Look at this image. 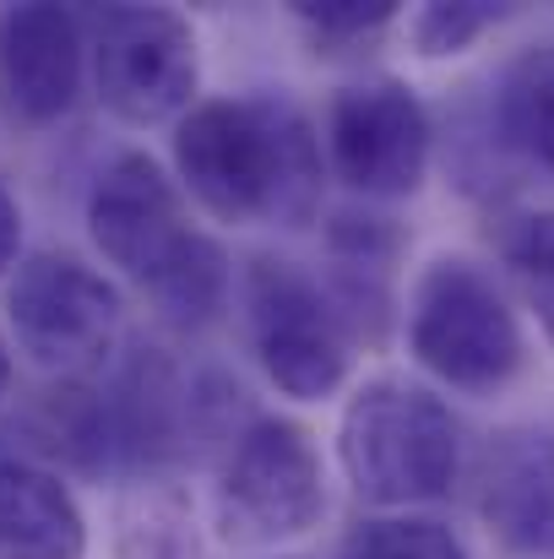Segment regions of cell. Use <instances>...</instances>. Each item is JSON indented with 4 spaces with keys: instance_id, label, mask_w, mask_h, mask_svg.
<instances>
[{
    "instance_id": "obj_1",
    "label": "cell",
    "mask_w": 554,
    "mask_h": 559,
    "mask_svg": "<svg viewBox=\"0 0 554 559\" xmlns=\"http://www.w3.org/2000/svg\"><path fill=\"white\" fill-rule=\"evenodd\" d=\"M190 195L223 223L305 228L321 206V147L288 98H212L175 131Z\"/></svg>"
},
{
    "instance_id": "obj_2",
    "label": "cell",
    "mask_w": 554,
    "mask_h": 559,
    "mask_svg": "<svg viewBox=\"0 0 554 559\" xmlns=\"http://www.w3.org/2000/svg\"><path fill=\"white\" fill-rule=\"evenodd\" d=\"M87 228L104 261L120 266L164 321L201 326L223 310L228 261L201 228H190L175 180L148 153H120L93 180Z\"/></svg>"
},
{
    "instance_id": "obj_3",
    "label": "cell",
    "mask_w": 554,
    "mask_h": 559,
    "mask_svg": "<svg viewBox=\"0 0 554 559\" xmlns=\"http://www.w3.org/2000/svg\"><path fill=\"white\" fill-rule=\"evenodd\" d=\"M338 456L365 506H424L440 500L457 478V418L435 391L402 374H380L349 396Z\"/></svg>"
},
{
    "instance_id": "obj_4",
    "label": "cell",
    "mask_w": 554,
    "mask_h": 559,
    "mask_svg": "<svg viewBox=\"0 0 554 559\" xmlns=\"http://www.w3.org/2000/svg\"><path fill=\"white\" fill-rule=\"evenodd\" d=\"M408 348L424 370L457 391H500L522 370V326L495 277L462 255H440L419 272L408 305Z\"/></svg>"
},
{
    "instance_id": "obj_5",
    "label": "cell",
    "mask_w": 554,
    "mask_h": 559,
    "mask_svg": "<svg viewBox=\"0 0 554 559\" xmlns=\"http://www.w3.org/2000/svg\"><path fill=\"white\" fill-rule=\"evenodd\" d=\"M327 511V478L321 456L305 424L294 418H256L223 473H217V538L234 549H267L283 538H299Z\"/></svg>"
},
{
    "instance_id": "obj_6",
    "label": "cell",
    "mask_w": 554,
    "mask_h": 559,
    "mask_svg": "<svg viewBox=\"0 0 554 559\" xmlns=\"http://www.w3.org/2000/svg\"><path fill=\"white\" fill-rule=\"evenodd\" d=\"M245 326H250V348H256L261 370L283 396L321 402L349 380L354 348H349L343 310L294 261H278V255L250 261Z\"/></svg>"
},
{
    "instance_id": "obj_7",
    "label": "cell",
    "mask_w": 554,
    "mask_h": 559,
    "mask_svg": "<svg viewBox=\"0 0 554 559\" xmlns=\"http://www.w3.org/2000/svg\"><path fill=\"white\" fill-rule=\"evenodd\" d=\"M120 288L76 255L38 250L5 288V326L38 370L76 380L109 359L120 337Z\"/></svg>"
},
{
    "instance_id": "obj_8",
    "label": "cell",
    "mask_w": 554,
    "mask_h": 559,
    "mask_svg": "<svg viewBox=\"0 0 554 559\" xmlns=\"http://www.w3.org/2000/svg\"><path fill=\"white\" fill-rule=\"evenodd\" d=\"M196 33L169 5H120L98 22L93 82L126 126H164L196 109Z\"/></svg>"
},
{
    "instance_id": "obj_9",
    "label": "cell",
    "mask_w": 554,
    "mask_h": 559,
    "mask_svg": "<svg viewBox=\"0 0 554 559\" xmlns=\"http://www.w3.org/2000/svg\"><path fill=\"white\" fill-rule=\"evenodd\" d=\"M327 158L359 195H413L429 169V115L413 87L391 76L343 87L327 109Z\"/></svg>"
},
{
    "instance_id": "obj_10",
    "label": "cell",
    "mask_w": 554,
    "mask_h": 559,
    "mask_svg": "<svg viewBox=\"0 0 554 559\" xmlns=\"http://www.w3.org/2000/svg\"><path fill=\"white\" fill-rule=\"evenodd\" d=\"M82 93V27L60 5H11L0 11V109L44 131L71 115Z\"/></svg>"
},
{
    "instance_id": "obj_11",
    "label": "cell",
    "mask_w": 554,
    "mask_h": 559,
    "mask_svg": "<svg viewBox=\"0 0 554 559\" xmlns=\"http://www.w3.org/2000/svg\"><path fill=\"white\" fill-rule=\"evenodd\" d=\"M473 506L484 527L528 559H554V435L500 429L479 456Z\"/></svg>"
},
{
    "instance_id": "obj_12",
    "label": "cell",
    "mask_w": 554,
    "mask_h": 559,
    "mask_svg": "<svg viewBox=\"0 0 554 559\" xmlns=\"http://www.w3.org/2000/svg\"><path fill=\"white\" fill-rule=\"evenodd\" d=\"M0 559H87L76 495L27 456H0Z\"/></svg>"
},
{
    "instance_id": "obj_13",
    "label": "cell",
    "mask_w": 554,
    "mask_h": 559,
    "mask_svg": "<svg viewBox=\"0 0 554 559\" xmlns=\"http://www.w3.org/2000/svg\"><path fill=\"white\" fill-rule=\"evenodd\" d=\"M495 120L517 153L554 169V44H533L506 66L495 93Z\"/></svg>"
},
{
    "instance_id": "obj_14",
    "label": "cell",
    "mask_w": 554,
    "mask_h": 559,
    "mask_svg": "<svg viewBox=\"0 0 554 559\" xmlns=\"http://www.w3.org/2000/svg\"><path fill=\"white\" fill-rule=\"evenodd\" d=\"M500 255L528 299V310L539 316L544 337L554 343V206L544 212H522L500 228Z\"/></svg>"
},
{
    "instance_id": "obj_15",
    "label": "cell",
    "mask_w": 554,
    "mask_h": 559,
    "mask_svg": "<svg viewBox=\"0 0 554 559\" xmlns=\"http://www.w3.org/2000/svg\"><path fill=\"white\" fill-rule=\"evenodd\" d=\"M343 559H468L451 527L429 516H375L359 522L343 544Z\"/></svg>"
},
{
    "instance_id": "obj_16",
    "label": "cell",
    "mask_w": 554,
    "mask_h": 559,
    "mask_svg": "<svg viewBox=\"0 0 554 559\" xmlns=\"http://www.w3.org/2000/svg\"><path fill=\"white\" fill-rule=\"evenodd\" d=\"M120 555L126 559H196L190 516L175 495H148L126 511L120 527Z\"/></svg>"
},
{
    "instance_id": "obj_17",
    "label": "cell",
    "mask_w": 554,
    "mask_h": 559,
    "mask_svg": "<svg viewBox=\"0 0 554 559\" xmlns=\"http://www.w3.org/2000/svg\"><path fill=\"white\" fill-rule=\"evenodd\" d=\"M294 16L321 49H349V44L375 38L380 27H391L397 5L391 0H299Z\"/></svg>"
},
{
    "instance_id": "obj_18",
    "label": "cell",
    "mask_w": 554,
    "mask_h": 559,
    "mask_svg": "<svg viewBox=\"0 0 554 559\" xmlns=\"http://www.w3.org/2000/svg\"><path fill=\"white\" fill-rule=\"evenodd\" d=\"M506 11L500 5H484V0H462V5H424L413 16V44L419 55L440 60V55H462L468 44H479Z\"/></svg>"
},
{
    "instance_id": "obj_19",
    "label": "cell",
    "mask_w": 554,
    "mask_h": 559,
    "mask_svg": "<svg viewBox=\"0 0 554 559\" xmlns=\"http://www.w3.org/2000/svg\"><path fill=\"white\" fill-rule=\"evenodd\" d=\"M16 245H22V206H16L11 186L0 180V272L16 261Z\"/></svg>"
},
{
    "instance_id": "obj_20",
    "label": "cell",
    "mask_w": 554,
    "mask_h": 559,
    "mask_svg": "<svg viewBox=\"0 0 554 559\" xmlns=\"http://www.w3.org/2000/svg\"><path fill=\"white\" fill-rule=\"evenodd\" d=\"M11 385V348H5V337H0V391Z\"/></svg>"
}]
</instances>
